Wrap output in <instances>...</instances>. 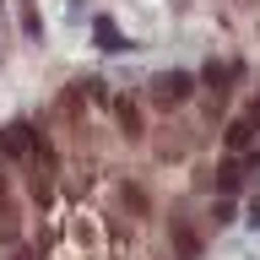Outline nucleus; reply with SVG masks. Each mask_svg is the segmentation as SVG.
I'll return each mask as SVG.
<instances>
[{"label":"nucleus","mask_w":260,"mask_h":260,"mask_svg":"<svg viewBox=\"0 0 260 260\" xmlns=\"http://www.w3.org/2000/svg\"><path fill=\"white\" fill-rule=\"evenodd\" d=\"M190 92H195L190 71H162V76L152 81V103H157V109H179V103H190Z\"/></svg>","instance_id":"nucleus-1"},{"label":"nucleus","mask_w":260,"mask_h":260,"mask_svg":"<svg viewBox=\"0 0 260 260\" xmlns=\"http://www.w3.org/2000/svg\"><path fill=\"white\" fill-rule=\"evenodd\" d=\"M244 174H249V152H233V157L217 168V190H222V195H233V190L244 184Z\"/></svg>","instance_id":"nucleus-2"},{"label":"nucleus","mask_w":260,"mask_h":260,"mask_svg":"<svg viewBox=\"0 0 260 260\" xmlns=\"http://www.w3.org/2000/svg\"><path fill=\"white\" fill-rule=\"evenodd\" d=\"M92 44L98 49H103V54H125V32H119V27H114V22H109V16H98V22H92Z\"/></svg>","instance_id":"nucleus-3"},{"label":"nucleus","mask_w":260,"mask_h":260,"mask_svg":"<svg viewBox=\"0 0 260 260\" xmlns=\"http://www.w3.org/2000/svg\"><path fill=\"white\" fill-rule=\"evenodd\" d=\"M0 152H6V157H22V152H32V130L22 125V119H16V125H6V130H0Z\"/></svg>","instance_id":"nucleus-4"},{"label":"nucleus","mask_w":260,"mask_h":260,"mask_svg":"<svg viewBox=\"0 0 260 260\" xmlns=\"http://www.w3.org/2000/svg\"><path fill=\"white\" fill-rule=\"evenodd\" d=\"M255 119H233V125H228V136H222V141H228V152H249V146H255Z\"/></svg>","instance_id":"nucleus-5"},{"label":"nucleus","mask_w":260,"mask_h":260,"mask_svg":"<svg viewBox=\"0 0 260 260\" xmlns=\"http://www.w3.org/2000/svg\"><path fill=\"white\" fill-rule=\"evenodd\" d=\"M233 76H239V65H206V87H211V98H222Z\"/></svg>","instance_id":"nucleus-6"},{"label":"nucleus","mask_w":260,"mask_h":260,"mask_svg":"<svg viewBox=\"0 0 260 260\" xmlns=\"http://www.w3.org/2000/svg\"><path fill=\"white\" fill-rule=\"evenodd\" d=\"M174 239H179V255H184V260H195V255H201V239H195L190 228H174Z\"/></svg>","instance_id":"nucleus-7"},{"label":"nucleus","mask_w":260,"mask_h":260,"mask_svg":"<svg viewBox=\"0 0 260 260\" xmlns=\"http://www.w3.org/2000/svg\"><path fill=\"white\" fill-rule=\"evenodd\" d=\"M16 6H22V32H27V38H38V32H44V22H38V11H32V0H16Z\"/></svg>","instance_id":"nucleus-8"},{"label":"nucleus","mask_w":260,"mask_h":260,"mask_svg":"<svg viewBox=\"0 0 260 260\" xmlns=\"http://www.w3.org/2000/svg\"><path fill=\"white\" fill-rule=\"evenodd\" d=\"M119 125H125L130 136H141V114H136V109H119Z\"/></svg>","instance_id":"nucleus-9"},{"label":"nucleus","mask_w":260,"mask_h":260,"mask_svg":"<svg viewBox=\"0 0 260 260\" xmlns=\"http://www.w3.org/2000/svg\"><path fill=\"white\" fill-rule=\"evenodd\" d=\"M249 119H255V125H260V109H255V114H249Z\"/></svg>","instance_id":"nucleus-10"}]
</instances>
